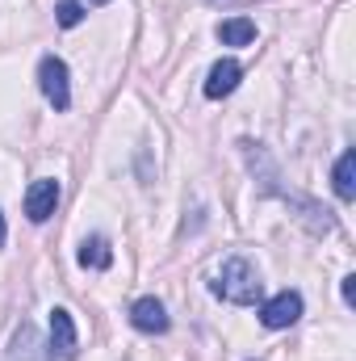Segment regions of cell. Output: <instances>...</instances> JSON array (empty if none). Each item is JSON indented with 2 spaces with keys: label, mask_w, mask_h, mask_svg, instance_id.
Here are the masks:
<instances>
[{
  "label": "cell",
  "mask_w": 356,
  "mask_h": 361,
  "mask_svg": "<svg viewBox=\"0 0 356 361\" xmlns=\"http://www.w3.org/2000/svg\"><path fill=\"white\" fill-rule=\"evenodd\" d=\"M210 290L222 298V302H235V307H256L265 281H260V269L248 261V257H227L218 277L210 281Z\"/></svg>",
  "instance_id": "6da1fadb"
},
{
  "label": "cell",
  "mask_w": 356,
  "mask_h": 361,
  "mask_svg": "<svg viewBox=\"0 0 356 361\" xmlns=\"http://www.w3.org/2000/svg\"><path fill=\"white\" fill-rule=\"evenodd\" d=\"M38 89H42V97L55 105V114H63V109L72 105V80H68V63H63L59 55H42V63H38Z\"/></svg>",
  "instance_id": "7a4b0ae2"
},
{
  "label": "cell",
  "mask_w": 356,
  "mask_h": 361,
  "mask_svg": "<svg viewBox=\"0 0 356 361\" xmlns=\"http://www.w3.org/2000/svg\"><path fill=\"white\" fill-rule=\"evenodd\" d=\"M298 319H302V294L298 290H281V294H272L265 307H260V324L272 328V332L293 328Z\"/></svg>",
  "instance_id": "3957f363"
},
{
  "label": "cell",
  "mask_w": 356,
  "mask_h": 361,
  "mask_svg": "<svg viewBox=\"0 0 356 361\" xmlns=\"http://www.w3.org/2000/svg\"><path fill=\"white\" fill-rule=\"evenodd\" d=\"M80 353V332H76V319L68 307H55L51 311V357L76 361Z\"/></svg>",
  "instance_id": "277c9868"
},
{
  "label": "cell",
  "mask_w": 356,
  "mask_h": 361,
  "mask_svg": "<svg viewBox=\"0 0 356 361\" xmlns=\"http://www.w3.org/2000/svg\"><path fill=\"white\" fill-rule=\"evenodd\" d=\"M59 206V180L55 177H38L25 189V219L30 223H46Z\"/></svg>",
  "instance_id": "5b68a950"
},
{
  "label": "cell",
  "mask_w": 356,
  "mask_h": 361,
  "mask_svg": "<svg viewBox=\"0 0 356 361\" xmlns=\"http://www.w3.org/2000/svg\"><path fill=\"white\" fill-rule=\"evenodd\" d=\"M130 324H134L139 332H147V336H164V332H168V311H164L160 298H139V302L130 307Z\"/></svg>",
  "instance_id": "8992f818"
},
{
  "label": "cell",
  "mask_w": 356,
  "mask_h": 361,
  "mask_svg": "<svg viewBox=\"0 0 356 361\" xmlns=\"http://www.w3.org/2000/svg\"><path fill=\"white\" fill-rule=\"evenodd\" d=\"M239 76H243L239 59H218V63L210 68V76H205V97H210V101L231 97V92L239 89Z\"/></svg>",
  "instance_id": "52a82bcc"
},
{
  "label": "cell",
  "mask_w": 356,
  "mask_h": 361,
  "mask_svg": "<svg viewBox=\"0 0 356 361\" xmlns=\"http://www.w3.org/2000/svg\"><path fill=\"white\" fill-rule=\"evenodd\" d=\"M331 185H336V197H340V202H352V197H356V152H352V147L336 160Z\"/></svg>",
  "instance_id": "ba28073f"
},
{
  "label": "cell",
  "mask_w": 356,
  "mask_h": 361,
  "mask_svg": "<svg viewBox=\"0 0 356 361\" xmlns=\"http://www.w3.org/2000/svg\"><path fill=\"white\" fill-rule=\"evenodd\" d=\"M218 42H222V47H248V42H256V21H252V17L218 21Z\"/></svg>",
  "instance_id": "9c48e42d"
},
{
  "label": "cell",
  "mask_w": 356,
  "mask_h": 361,
  "mask_svg": "<svg viewBox=\"0 0 356 361\" xmlns=\"http://www.w3.org/2000/svg\"><path fill=\"white\" fill-rule=\"evenodd\" d=\"M76 261H80L84 269H109V265H113V248H109V240H105V235H89V240L80 244Z\"/></svg>",
  "instance_id": "30bf717a"
},
{
  "label": "cell",
  "mask_w": 356,
  "mask_h": 361,
  "mask_svg": "<svg viewBox=\"0 0 356 361\" xmlns=\"http://www.w3.org/2000/svg\"><path fill=\"white\" fill-rule=\"evenodd\" d=\"M13 361H51V349H42V341L30 324H21V332L13 336Z\"/></svg>",
  "instance_id": "8fae6325"
},
{
  "label": "cell",
  "mask_w": 356,
  "mask_h": 361,
  "mask_svg": "<svg viewBox=\"0 0 356 361\" xmlns=\"http://www.w3.org/2000/svg\"><path fill=\"white\" fill-rule=\"evenodd\" d=\"M55 21H59L63 30H76V25L84 21V4H80V0H59V4H55Z\"/></svg>",
  "instance_id": "7c38bea8"
},
{
  "label": "cell",
  "mask_w": 356,
  "mask_h": 361,
  "mask_svg": "<svg viewBox=\"0 0 356 361\" xmlns=\"http://www.w3.org/2000/svg\"><path fill=\"white\" fill-rule=\"evenodd\" d=\"M344 302L356 307V277H344Z\"/></svg>",
  "instance_id": "4fadbf2b"
},
{
  "label": "cell",
  "mask_w": 356,
  "mask_h": 361,
  "mask_svg": "<svg viewBox=\"0 0 356 361\" xmlns=\"http://www.w3.org/2000/svg\"><path fill=\"white\" fill-rule=\"evenodd\" d=\"M4 240H8V227H4V214H0V248H4Z\"/></svg>",
  "instance_id": "5bb4252c"
},
{
  "label": "cell",
  "mask_w": 356,
  "mask_h": 361,
  "mask_svg": "<svg viewBox=\"0 0 356 361\" xmlns=\"http://www.w3.org/2000/svg\"><path fill=\"white\" fill-rule=\"evenodd\" d=\"M89 4H109V0H89Z\"/></svg>",
  "instance_id": "9a60e30c"
}]
</instances>
